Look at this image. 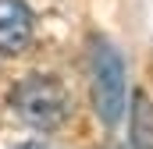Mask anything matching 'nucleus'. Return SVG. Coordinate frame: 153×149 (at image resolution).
I'll use <instances>...</instances> for the list:
<instances>
[{
  "mask_svg": "<svg viewBox=\"0 0 153 149\" xmlns=\"http://www.w3.org/2000/svg\"><path fill=\"white\" fill-rule=\"evenodd\" d=\"M89 96H93L96 117L107 128L121 124L125 107H128V71L114 43L103 36L89 39Z\"/></svg>",
  "mask_w": 153,
  "mask_h": 149,
  "instance_id": "nucleus-1",
  "label": "nucleus"
},
{
  "mask_svg": "<svg viewBox=\"0 0 153 149\" xmlns=\"http://www.w3.org/2000/svg\"><path fill=\"white\" fill-rule=\"evenodd\" d=\"M7 100L11 110L36 131H57L71 117V92L53 74H25Z\"/></svg>",
  "mask_w": 153,
  "mask_h": 149,
  "instance_id": "nucleus-2",
  "label": "nucleus"
},
{
  "mask_svg": "<svg viewBox=\"0 0 153 149\" xmlns=\"http://www.w3.org/2000/svg\"><path fill=\"white\" fill-rule=\"evenodd\" d=\"M32 29L36 18L25 0H0V60L25 53V46L32 43Z\"/></svg>",
  "mask_w": 153,
  "mask_h": 149,
  "instance_id": "nucleus-3",
  "label": "nucleus"
},
{
  "mask_svg": "<svg viewBox=\"0 0 153 149\" xmlns=\"http://www.w3.org/2000/svg\"><path fill=\"white\" fill-rule=\"evenodd\" d=\"M132 149H153V107L146 96H135L132 107Z\"/></svg>",
  "mask_w": 153,
  "mask_h": 149,
  "instance_id": "nucleus-4",
  "label": "nucleus"
},
{
  "mask_svg": "<svg viewBox=\"0 0 153 149\" xmlns=\"http://www.w3.org/2000/svg\"><path fill=\"white\" fill-rule=\"evenodd\" d=\"M18 149H53V146H50V142H22Z\"/></svg>",
  "mask_w": 153,
  "mask_h": 149,
  "instance_id": "nucleus-5",
  "label": "nucleus"
}]
</instances>
